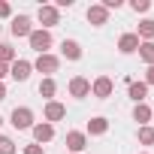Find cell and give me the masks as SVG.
<instances>
[{"instance_id": "cell-11", "label": "cell", "mask_w": 154, "mask_h": 154, "mask_svg": "<svg viewBox=\"0 0 154 154\" xmlns=\"http://www.w3.org/2000/svg\"><path fill=\"white\" fill-rule=\"evenodd\" d=\"M42 115H45V121H48V124L63 121V118H66V106H63V103H57V100H48V103H45V109H42Z\"/></svg>"}, {"instance_id": "cell-4", "label": "cell", "mask_w": 154, "mask_h": 154, "mask_svg": "<svg viewBox=\"0 0 154 154\" xmlns=\"http://www.w3.org/2000/svg\"><path fill=\"white\" fill-rule=\"evenodd\" d=\"M9 124L15 127V130H30L36 121H33V109H27V106H15L12 109V115H9Z\"/></svg>"}, {"instance_id": "cell-28", "label": "cell", "mask_w": 154, "mask_h": 154, "mask_svg": "<svg viewBox=\"0 0 154 154\" xmlns=\"http://www.w3.org/2000/svg\"><path fill=\"white\" fill-rule=\"evenodd\" d=\"M6 75H9V63H0V82H3Z\"/></svg>"}, {"instance_id": "cell-10", "label": "cell", "mask_w": 154, "mask_h": 154, "mask_svg": "<svg viewBox=\"0 0 154 154\" xmlns=\"http://www.w3.org/2000/svg\"><path fill=\"white\" fill-rule=\"evenodd\" d=\"M30 130H33V142H36V145H45V142L54 139V124H48V121H39V124H33Z\"/></svg>"}, {"instance_id": "cell-17", "label": "cell", "mask_w": 154, "mask_h": 154, "mask_svg": "<svg viewBox=\"0 0 154 154\" xmlns=\"http://www.w3.org/2000/svg\"><path fill=\"white\" fill-rule=\"evenodd\" d=\"M151 118H154V115H151V106H148V103H136V106H133V121H136L139 127H145Z\"/></svg>"}, {"instance_id": "cell-3", "label": "cell", "mask_w": 154, "mask_h": 154, "mask_svg": "<svg viewBox=\"0 0 154 154\" xmlns=\"http://www.w3.org/2000/svg\"><path fill=\"white\" fill-rule=\"evenodd\" d=\"M27 42H30V48L36 51V54H48V48H51V30H42V27H36L30 36H27Z\"/></svg>"}, {"instance_id": "cell-1", "label": "cell", "mask_w": 154, "mask_h": 154, "mask_svg": "<svg viewBox=\"0 0 154 154\" xmlns=\"http://www.w3.org/2000/svg\"><path fill=\"white\" fill-rule=\"evenodd\" d=\"M36 21L42 24V30H51V27L60 24V9H57L54 3H42V6L36 9Z\"/></svg>"}, {"instance_id": "cell-26", "label": "cell", "mask_w": 154, "mask_h": 154, "mask_svg": "<svg viewBox=\"0 0 154 154\" xmlns=\"http://www.w3.org/2000/svg\"><path fill=\"white\" fill-rule=\"evenodd\" d=\"M24 154H45V151H42V145L33 142V145H24Z\"/></svg>"}, {"instance_id": "cell-24", "label": "cell", "mask_w": 154, "mask_h": 154, "mask_svg": "<svg viewBox=\"0 0 154 154\" xmlns=\"http://www.w3.org/2000/svg\"><path fill=\"white\" fill-rule=\"evenodd\" d=\"M130 9L133 12H148L151 9V0H130Z\"/></svg>"}, {"instance_id": "cell-23", "label": "cell", "mask_w": 154, "mask_h": 154, "mask_svg": "<svg viewBox=\"0 0 154 154\" xmlns=\"http://www.w3.org/2000/svg\"><path fill=\"white\" fill-rule=\"evenodd\" d=\"M18 145L12 142V136H0V154H15Z\"/></svg>"}, {"instance_id": "cell-30", "label": "cell", "mask_w": 154, "mask_h": 154, "mask_svg": "<svg viewBox=\"0 0 154 154\" xmlns=\"http://www.w3.org/2000/svg\"><path fill=\"white\" fill-rule=\"evenodd\" d=\"M0 124H3V115H0Z\"/></svg>"}, {"instance_id": "cell-5", "label": "cell", "mask_w": 154, "mask_h": 154, "mask_svg": "<svg viewBox=\"0 0 154 154\" xmlns=\"http://www.w3.org/2000/svg\"><path fill=\"white\" fill-rule=\"evenodd\" d=\"M112 91H115V82L109 79V75H97V79L91 82V94H94L97 100H109Z\"/></svg>"}, {"instance_id": "cell-18", "label": "cell", "mask_w": 154, "mask_h": 154, "mask_svg": "<svg viewBox=\"0 0 154 154\" xmlns=\"http://www.w3.org/2000/svg\"><path fill=\"white\" fill-rule=\"evenodd\" d=\"M139 42H154V18H145L139 21V30H136Z\"/></svg>"}, {"instance_id": "cell-12", "label": "cell", "mask_w": 154, "mask_h": 154, "mask_svg": "<svg viewBox=\"0 0 154 154\" xmlns=\"http://www.w3.org/2000/svg\"><path fill=\"white\" fill-rule=\"evenodd\" d=\"M12 36H30L33 33V24H30V15H15L12 24H9Z\"/></svg>"}, {"instance_id": "cell-31", "label": "cell", "mask_w": 154, "mask_h": 154, "mask_svg": "<svg viewBox=\"0 0 154 154\" xmlns=\"http://www.w3.org/2000/svg\"><path fill=\"white\" fill-rule=\"evenodd\" d=\"M142 154H148V151H142Z\"/></svg>"}, {"instance_id": "cell-22", "label": "cell", "mask_w": 154, "mask_h": 154, "mask_svg": "<svg viewBox=\"0 0 154 154\" xmlns=\"http://www.w3.org/2000/svg\"><path fill=\"white\" fill-rule=\"evenodd\" d=\"M15 60V48L9 42H0V63H12Z\"/></svg>"}, {"instance_id": "cell-14", "label": "cell", "mask_w": 154, "mask_h": 154, "mask_svg": "<svg viewBox=\"0 0 154 154\" xmlns=\"http://www.w3.org/2000/svg\"><path fill=\"white\" fill-rule=\"evenodd\" d=\"M103 133H109V118H103V115L91 118V121H88V130H85V136H103Z\"/></svg>"}, {"instance_id": "cell-16", "label": "cell", "mask_w": 154, "mask_h": 154, "mask_svg": "<svg viewBox=\"0 0 154 154\" xmlns=\"http://www.w3.org/2000/svg\"><path fill=\"white\" fill-rule=\"evenodd\" d=\"M127 94H130L133 103H145V97H148V85H145V82H130V85H127Z\"/></svg>"}, {"instance_id": "cell-6", "label": "cell", "mask_w": 154, "mask_h": 154, "mask_svg": "<svg viewBox=\"0 0 154 154\" xmlns=\"http://www.w3.org/2000/svg\"><path fill=\"white\" fill-rule=\"evenodd\" d=\"M66 88H69V97H75V100H85V97H91V82L85 79V75H72Z\"/></svg>"}, {"instance_id": "cell-9", "label": "cell", "mask_w": 154, "mask_h": 154, "mask_svg": "<svg viewBox=\"0 0 154 154\" xmlns=\"http://www.w3.org/2000/svg\"><path fill=\"white\" fill-rule=\"evenodd\" d=\"M85 18H88L94 27H103V24L109 21V9H106L103 3H91V6H88V12H85Z\"/></svg>"}, {"instance_id": "cell-27", "label": "cell", "mask_w": 154, "mask_h": 154, "mask_svg": "<svg viewBox=\"0 0 154 154\" xmlns=\"http://www.w3.org/2000/svg\"><path fill=\"white\" fill-rule=\"evenodd\" d=\"M145 85H148V88L154 85V66H148V72H145Z\"/></svg>"}, {"instance_id": "cell-8", "label": "cell", "mask_w": 154, "mask_h": 154, "mask_svg": "<svg viewBox=\"0 0 154 154\" xmlns=\"http://www.w3.org/2000/svg\"><path fill=\"white\" fill-rule=\"evenodd\" d=\"M30 69H33V63L24 60V57H15V60L9 63V75H12L15 82H27V79H30Z\"/></svg>"}, {"instance_id": "cell-15", "label": "cell", "mask_w": 154, "mask_h": 154, "mask_svg": "<svg viewBox=\"0 0 154 154\" xmlns=\"http://www.w3.org/2000/svg\"><path fill=\"white\" fill-rule=\"evenodd\" d=\"M60 54L66 60H82V45L75 42V39H63L60 42Z\"/></svg>"}, {"instance_id": "cell-7", "label": "cell", "mask_w": 154, "mask_h": 154, "mask_svg": "<svg viewBox=\"0 0 154 154\" xmlns=\"http://www.w3.org/2000/svg\"><path fill=\"white\" fill-rule=\"evenodd\" d=\"M88 148V136L82 130H69L66 133V154H82Z\"/></svg>"}, {"instance_id": "cell-29", "label": "cell", "mask_w": 154, "mask_h": 154, "mask_svg": "<svg viewBox=\"0 0 154 154\" xmlns=\"http://www.w3.org/2000/svg\"><path fill=\"white\" fill-rule=\"evenodd\" d=\"M3 100H6V85L0 82V103H3Z\"/></svg>"}, {"instance_id": "cell-2", "label": "cell", "mask_w": 154, "mask_h": 154, "mask_svg": "<svg viewBox=\"0 0 154 154\" xmlns=\"http://www.w3.org/2000/svg\"><path fill=\"white\" fill-rule=\"evenodd\" d=\"M33 69H36V72H42L45 79H51V75L60 69V57H57V54H51V51H48V54H39V57L33 60Z\"/></svg>"}, {"instance_id": "cell-13", "label": "cell", "mask_w": 154, "mask_h": 154, "mask_svg": "<svg viewBox=\"0 0 154 154\" xmlns=\"http://www.w3.org/2000/svg\"><path fill=\"white\" fill-rule=\"evenodd\" d=\"M118 51H121V54L139 51V36H136V33H121V36H118Z\"/></svg>"}, {"instance_id": "cell-32", "label": "cell", "mask_w": 154, "mask_h": 154, "mask_svg": "<svg viewBox=\"0 0 154 154\" xmlns=\"http://www.w3.org/2000/svg\"><path fill=\"white\" fill-rule=\"evenodd\" d=\"M151 115H154V109H151Z\"/></svg>"}, {"instance_id": "cell-25", "label": "cell", "mask_w": 154, "mask_h": 154, "mask_svg": "<svg viewBox=\"0 0 154 154\" xmlns=\"http://www.w3.org/2000/svg\"><path fill=\"white\" fill-rule=\"evenodd\" d=\"M0 18H12V6L6 0H0Z\"/></svg>"}, {"instance_id": "cell-21", "label": "cell", "mask_w": 154, "mask_h": 154, "mask_svg": "<svg viewBox=\"0 0 154 154\" xmlns=\"http://www.w3.org/2000/svg\"><path fill=\"white\" fill-rule=\"evenodd\" d=\"M139 145H154V127L151 124L139 127Z\"/></svg>"}, {"instance_id": "cell-20", "label": "cell", "mask_w": 154, "mask_h": 154, "mask_svg": "<svg viewBox=\"0 0 154 154\" xmlns=\"http://www.w3.org/2000/svg\"><path fill=\"white\" fill-rule=\"evenodd\" d=\"M139 57L148 66H154V42H139Z\"/></svg>"}, {"instance_id": "cell-19", "label": "cell", "mask_w": 154, "mask_h": 154, "mask_svg": "<svg viewBox=\"0 0 154 154\" xmlns=\"http://www.w3.org/2000/svg\"><path fill=\"white\" fill-rule=\"evenodd\" d=\"M54 94H57V82L54 79H42L39 82V97H45V103H48Z\"/></svg>"}]
</instances>
